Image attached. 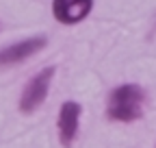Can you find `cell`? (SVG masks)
Wrapping results in <instances>:
<instances>
[{
  "label": "cell",
  "instance_id": "cell-2",
  "mask_svg": "<svg viewBox=\"0 0 156 148\" xmlns=\"http://www.w3.org/2000/svg\"><path fill=\"white\" fill-rule=\"evenodd\" d=\"M54 74H56V70L50 65V68H44L41 72H37L26 83V87L22 89V96H20V111L22 113H33L46 102L50 85L54 81Z\"/></svg>",
  "mask_w": 156,
  "mask_h": 148
},
{
  "label": "cell",
  "instance_id": "cell-5",
  "mask_svg": "<svg viewBox=\"0 0 156 148\" xmlns=\"http://www.w3.org/2000/svg\"><path fill=\"white\" fill-rule=\"evenodd\" d=\"M93 9V0H52V15L58 24L74 26L87 20Z\"/></svg>",
  "mask_w": 156,
  "mask_h": 148
},
{
  "label": "cell",
  "instance_id": "cell-6",
  "mask_svg": "<svg viewBox=\"0 0 156 148\" xmlns=\"http://www.w3.org/2000/svg\"><path fill=\"white\" fill-rule=\"evenodd\" d=\"M0 28H2V22H0Z\"/></svg>",
  "mask_w": 156,
  "mask_h": 148
},
{
  "label": "cell",
  "instance_id": "cell-3",
  "mask_svg": "<svg viewBox=\"0 0 156 148\" xmlns=\"http://www.w3.org/2000/svg\"><path fill=\"white\" fill-rule=\"evenodd\" d=\"M80 116H83V107L76 100H65L58 109V118H56V131H58V142L65 148L72 146L78 137L80 131Z\"/></svg>",
  "mask_w": 156,
  "mask_h": 148
},
{
  "label": "cell",
  "instance_id": "cell-1",
  "mask_svg": "<svg viewBox=\"0 0 156 148\" xmlns=\"http://www.w3.org/2000/svg\"><path fill=\"white\" fill-rule=\"evenodd\" d=\"M145 89L136 83H122L111 89L106 98V118L113 122L130 124L143 118L145 111Z\"/></svg>",
  "mask_w": 156,
  "mask_h": 148
},
{
  "label": "cell",
  "instance_id": "cell-4",
  "mask_svg": "<svg viewBox=\"0 0 156 148\" xmlns=\"http://www.w3.org/2000/svg\"><path fill=\"white\" fill-rule=\"evenodd\" d=\"M46 44H48L46 37L37 35V37H28V39H22V42H15V44H9L5 48H0V68L15 65V63H22V61L30 59L33 54L44 50Z\"/></svg>",
  "mask_w": 156,
  "mask_h": 148
}]
</instances>
